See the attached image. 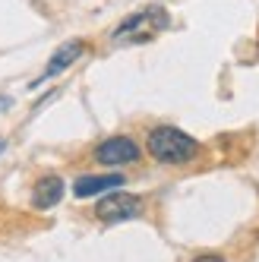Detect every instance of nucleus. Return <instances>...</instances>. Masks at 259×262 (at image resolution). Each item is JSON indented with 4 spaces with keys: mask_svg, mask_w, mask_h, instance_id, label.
I'll return each instance as SVG.
<instances>
[{
    "mask_svg": "<svg viewBox=\"0 0 259 262\" xmlns=\"http://www.w3.org/2000/svg\"><path fill=\"white\" fill-rule=\"evenodd\" d=\"M145 148L161 164H187L199 155V142L177 126H155L145 139Z\"/></svg>",
    "mask_w": 259,
    "mask_h": 262,
    "instance_id": "f257e3e1",
    "label": "nucleus"
},
{
    "mask_svg": "<svg viewBox=\"0 0 259 262\" xmlns=\"http://www.w3.org/2000/svg\"><path fill=\"white\" fill-rule=\"evenodd\" d=\"M193 262H225L221 256H215V253H202V256H196Z\"/></svg>",
    "mask_w": 259,
    "mask_h": 262,
    "instance_id": "6e6552de",
    "label": "nucleus"
},
{
    "mask_svg": "<svg viewBox=\"0 0 259 262\" xmlns=\"http://www.w3.org/2000/svg\"><path fill=\"white\" fill-rule=\"evenodd\" d=\"M161 29H168V13H164L161 7H145V10H139L133 16H126V19L114 29V41L139 45V41L155 38Z\"/></svg>",
    "mask_w": 259,
    "mask_h": 262,
    "instance_id": "f03ea898",
    "label": "nucleus"
},
{
    "mask_svg": "<svg viewBox=\"0 0 259 262\" xmlns=\"http://www.w3.org/2000/svg\"><path fill=\"white\" fill-rule=\"evenodd\" d=\"M139 155H142V148L130 136H111V139L95 145V161L98 164H111V167L133 164V161H139Z\"/></svg>",
    "mask_w": 259,
    "mask_h": 262,
    "instance_id": "20e7f679",
    "label": "nucleus"
},
{
    "mask_svg": "<svg viewBox=\"0 0 259 262\" xmlns=\"http://www.w3.org/2000/svg\"><path fill=\"white\" fill-rule=\"evenodd\" d=\"M142 215V199L133 196V193H107L98 199L95 205V218L104 221V224H120V221H130V218H139Z\"/></svg>",
    "mask_w": 259,
    "mask_h": 262,
    "instance_id": "7ed1b4c3",
    "label": "nucleus"
},
{
    "mask_svg": "<svg viewBox=\"0 0 259 262\" xmlns=\"http://www.w3.org/2000/svg\"><path fill=\"white\" fill-rule=\"evenodd\" d=\"M4 145H7V142H4V139H0V152H4Z\"/></svg>",
    "mask_w": 259,
    "mask_h": 262,
    "instance_id": "1a4fd4ad",
    "label": "nucleus"
},
{
    "mask_svg": "<svg viewBox=\"0 0 259 262\" xmlns=\"http://www.w3.org/2000/svg\"><path fill=\"white\" fill-rule=\"evenodd\" d=\"M123 186V174H82L73 183V193L79 199H92L98 193H114Z\"/></svg>",
    "mask_w": 259,
    "mask_h": 262,
    "instance_id": "423d86ee",
    "label": "nucleus"
},
{
    "mask_svg": "<svg viewBox=\"0 0 259 262\" xmlns=\"http://www.w3.org/2000/svg\"><path fill=\"white\" fill-rule=\"evenodd\" d=\"M63 193H67L63 177L48 174V177H41L38 183H35V190H32V205H35V209H41V212H48V209H54V205L63 199Z\"/></svg>",
    "mask_w": 259,
    "mask_h": 262,
    "instance_id": "0eeeda50",
    "label": "nucleus"
},
{
    "mask_svg": "<svg viewBox=\"0 0 259 262\" xmlns=\"http://www.w3.org/2000/svg\"><path fill=\"white\" fill-rule=\"evenodd\" d=\"M82 54H85V41H82V38H73V41L60 45L57 51H54V57L48 60L45 73H41V76L32 82V89L38 85V82H45V79H54V76H60V73H63L67 67H73V63H76V60L82 57Z\"/></svg>",
    "mask_w": 259,
    "mask_h": 262,
    "instance_id": "39448f33",
    "label": "nucleus"
}]
</instances>
